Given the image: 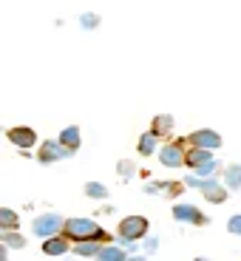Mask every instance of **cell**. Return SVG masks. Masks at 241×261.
<instances>
[{
  "label": "cell",
  "mask_w": 241,
  "mask_h": 261,
  "mask_svg": "<svg viewBox=\"0 0 241 261\" xmlns=\"http://www.w3.org/2000/svg\"><path fill=\"white\" fill-rule=\"evenodd\" d=\"M6 137H9L12 145H17V148H23V150H29L34 142H37V134H34L32 128H23V125H20V128H9Z\"/></svg>",
  "instance_id": "cell-8"
},
{
  "label": "cell",
  "mask_w": 241,
  "mask_h": 261,
  "mask_svg": "<svg viewBox=\"0 0 241 261\" xmlns=\"http://www.w3.org/2000/svg\"><path fill=\"white\" fill-rule=\"evenodd\" d=\"M188 142H190V145H199V148L216 150L219 145H222V137H219L216 130H207V128H204V130H193V134L188 137Z\"/></svg>",
  "instance_id": "cell-10"
},
{
  "label": "cell",
  "mask_w": 241,
  "mask_h": 261,
  "mask_svg": "<svg viewBox=\"0 0 241 261\" xmlns=\"http://www.w3.org/2000/svg\"><path fill=\"white\" fill-rule=\"evenodd\" d=\"M117 233L125 242H137V239H142V236L148 233V219H145V216H125L122 222H119Z\"/></svg>",
  "instance_id": "cell-3"
},
{
  "label": "cell",
  "mask_w": 241,
  "mask_h": 261,
  "mask_svg": "<svg viewBox=\"0 0 241 261\" xmlns=\"http://www.w3.org/2000/svg\"><path fill=\"white\" fill-rule=\"evenodd\" d=\"M224 185L230 190H241V165H230L227 173H224Z\"/></svg>",
  "instance_id": "cell-18"
},
{
  "label": "cell",
  "mask_w": 241,
  "mask_h": 261,
  "mask_svg": "<svg viewBox=\"0 0 241 261\" xmlns=\"http://www.w3.org/2000/svg\"><path fill=\"white\" fill-rule=\"evenodd\" d=\"M173 219L184 222V224H207V216L202 210H196L193 204H176L173 207Z\"/></svg>",
  "instance_id": "cell-7"
},
{
  "label": "cell",
  "mask_w": 241,
  "mask_h": 261,
  "mask_svg": "<svg viewBox=\"0 0 241 261\" xmlns=\"http://www.w3.org/2000/svg\"><path fill=\"white\" fill-rule=\"evenodd\" d=\"M97 258H102V261H122V258H128V255H125L119 247H114V244H108V247H102V253H99Z\"/></svg>",
  "instance_id": "cell-20"
},
{
  "label": "cell",
  "mask_w": 241,
  "mask_h": 261,
  "mask_svg": "<svg viewBox=\"0 0 241 261\" xmlns=\"http://www.w3.org/2000/svg\"><path fill=\"white\" fill-rule=\"evenodd\" d=\"M99 253H102V242H99V239L77 242V255H83V258H97Z\"/></svg>",
  "instance_id": "cell-14"
},
{
  "label": "cell",
  "mask_w": 241,
  "mask_h": 261,
  "mask_svg": "<svg viewBox=\"0 0 241 261\" xmlns=\"http://www.w3.org/2000/svg\"><path fill=\"white\" fill-rule=\"evenodd\" d=\"M17 224H20V219L14 210L0 207V230H17Z\"/></svg>",
  "instance_id": "cell-16"
},
{
  "label": "cell",
  "mask_w": 241,
  "mask_h": 261,
  "mask_svg": "<svg viewBox=\"0 0 241 261\" xmlns=\"http://www.w3.org/2000/svg\"><path fill=\"white\" fill-rule=\"evenodd\" d=\"M213 162V156H210V148H199V145H190L188 148V156H184V165H188L190 170L202 168V165Z\"/></svg>",
  "instance_id": "cell-11"
},
{
  "label": "cell",
  "mask_w": 241,
  "mask_h": 261,
  "mask_svg": "<svg viewBox=\"0 0 241 261\" xmlns=\"http://www.w3.org/2000/svg\"><path fill=\"white\" fill-rule=\"evenodd\" d=\"M85 193L91 196V199H105V196H108V188H105L102 182H88L85 185Z\"/></svg>",
  "instance_id": "cell-21"
},
{
  "label": "cell",
  "mask_w": 241,
  "mask_h": 261,
  "mask_svg": "<svg viewBox=\"0 0 241 261\" xmlns=\"http://www.w3.org/2000/svg\"><path fill=\"white\" fill-rule=\"evenodd\" d=\"M97 23H99V20L94 17V14H83V26H85V29H91V26H97Z\"/></svg>",
  "instance_id": "cell-24"
},
{
  "label": "cell",
  "mask_w": 241,
  "mask_h": 261,
  "mask_svg": "<svg viewBox=\"0 0 241 261\" xmlns=\"http://www.w3.org/2000/svg\"><path fill=\"white\" fill-rule=\"evenodd\" d=\"M0 242L6 244V247H17V250L26 247V239H23V236H17L14 230H0Z\"/></svg>",
  "instance_id": "cell-17"
},
{
  "label": "cell",
  "mask_w": 241,
  "mask_h": 261,
  "mask_svg": "<svg viewBox=\"0 0 241 261\" xmlns=\"http://www.w3.org/2000/svg\"><path fill=\"white\" fill-rule=\"evenodd\" d=\"M68 244H71V239L65 233L48 236V239H43V253L46 255H65L68 253Z\"/></svg>",
  "instance_id": "cell-9"
},
{
  "label": "cell",
  "mask_w": 241,
  "mask_h": 261,
  "mask_svg": "<svg viewBox=\"0 0 241 261\" xmlns=\"http://www.w3.org/2000/svg\"><path fill=\"white\" fill-rule=\"evenodd\" d=\"M230 233H235V236H241V213L238 216H233V219H230Z\"/></svg>",
  "instance_id": "cell-23"
},
{
  "label": "cell",
  "mask_w": 241,
  "mask_h": 261,
  "mask_svg": "<svg viewBox=\"0 0 241 261\" xmlns=\"http://www.w3.org/2000/svg\"><path fill=\"white\" fill-rule=\"evenodd\" d=\"M63 233L68 236L74 244L85 242V239H99V242H108V239H111V236L105 233L102 227H97L91 219H68V222H65V227H63Z\"/></svg>",
  "instance_id": "cell-1"
},
{
  "label": "cell",
  "mask_w": 241,
  "mask_h": 261,
  "mask_svg": "<svg viewBox=\"0 0 241 261\" xmlns=\"http://www.w3.org/2000/svg\"><path fill=\"white\" fill-rule=\"evenodd\" d=\"M60 139H63V142L68 145L71 150H77L79 148V128H77V125H68V128L60 134Z\"/></svg>",
  "instance_id": "cell-19"
},
{
  "label": "cell",
  "mask_w": 241,
  "mask_h": 261,
  "mask_svg": "<svg viewBox=\"0 0 241 261\" xmlns=\"http://www.w3.org/2000/svg\"><path fill=\"white\" fill-rule=\"evenodd\" d=\"M119 170H122V176H130V162H122V168H119Z\"/></svg>",
  "instance_id": "cell-25"
},
{
  "label": "cell",
  "mask_w": 241,
  "mask_h": 261,
  "mask_svg": "<svg viewBox=\"0 0 241 261\" xmlns=\"http://www.w3.org/2000/svg\"><path fill=\"white\" fill-rule=\"evenodd\" d=\"M159 134L156 130H148V134H142V137H139V153H142V156H150V153H156V148H159Z\"/></svg>",
  "instance_id": "cell-13"
},
{
  "label": "cell",
  "mask_w": 241,
  "mask_h": 261,
  "mask_svg": "<svg viewBox=\"0 0 241 261\" xmlns=\"http://www.w3.org/2000/svg\"><path fill=\"white\" fill-rule=\"evenodd\" d=\"M150 130H156L159 137H168L170 130H173V117H170V114H159V117H153Z\"/></svg>",
  "instance_id": "cell-15"
},
{
  "label": "cell",
  "mask_w": 241,
  "mask_h": 261,
  "mask_svg": "<svg viewBox=\"0 0 241 261\" xmlns=\"http://www.w3.org/2000/svg\"><path fill=\"white\" fill-rule=\"evenodd\" d=\"M74 150L68 148V145L63 142V139H46V142L40 145V162L43 165H54V162H60V159H65V156H71Z\"/></svg>",
  "instance_id": "cell-5"
},
{
  "label": "cell",
  "mask_w": 241,
  "mask_h": 261,
  "mask_svg": "<svg viewBox=\"0 0 241 261\" xmlns=\"http://www.w3.org/2000/svg\"><path fill=\"white\" fill-rule=\"evenodd\" d=\"M63 227H65V222L60 219L57 213H46V216H37V219H34L32 233H34V236H40V239H48V236L63 233Z\"/></svg>",
  "instance_id": "cell-6"
},
{
  "label": "cell",
  "mask_w": 241,
  "mask_h": 261,
  "mask_svg": "<svg viewBox=\"0 0 241 261\" xmlns=\"http://www.w3.org/2000/svg\"><path fill=\"white\" fill-rule=\"evenodd\" d=\"M188 139H173L168 142L162 150H159V159H162L165 168H182L184 165V156H188Z\"/></svg>",
  "instance_id": "cell-4"
},
{
  "label": "cell",
  "mask_w": 241,
  "mask_h": 261,
  "mask_svg": "<svg viewBox=\"0 0 241 261\" xmlns=\"http://www.w3.org/2000/svg\"><path fill=\"white\" fill-rule=\"evenodd\" d=\"M188 185H190V188H199L204 199L213 202V204H222L224 199H227V190H230V188H222L216 179H199V176H190Z\"/></svg>",
  "instance_id": "cell-2"
},
{
  "label": "cell",
  "mask_w": 241,
  "mask_h": 261,
  "mask_svg": "<svg viewBox=\"0 0 241 261\" xmlns=\"http://www.w3.org/2000/svg\"><path fill=\"white\" fill-rule=\"evenodd\" d=\"M196 173H199V176H213V173H216V162H207V165H202V168H196Z\"/></svg>",
  "instance_id": "cell-22"
},
{
  "label": "cell",
  "mask_w": 241,
  "mask_h": 261,
  "mask_svg": "<svg viewBox=\"0 0 241 261\" xmlns=\"http://www.w3.org/2000/svg\"><path fill=\"white\" fill-rule=\"evenodd\" d=\"M182 182H150L148 188H145V193H150V196H176V193H182Z\"/></svg>",
  "instance_id": "cell-12"
}]
</instances>
